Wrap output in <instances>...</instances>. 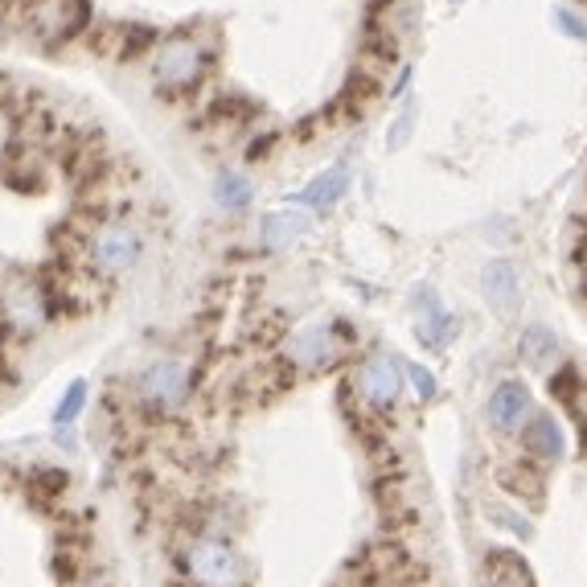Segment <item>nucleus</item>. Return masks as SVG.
Returning a JSON list of instances; mask_svg holds the SVG:
<instances>
[{"label": "nucleus", "mask_w": 587, "mask_h": 587, "mask_svg": "<svg viewBox=\"0 0 587 587\" xmlns=\"http://www.w3.org/2000/svg\"><path fill=\"white\" fill-rule=\"evenodd\" d=\"M201 75H206V49L189 33H173V37L160 42V49H156L153 58V78L160 91L186 95L198 87Z\"/></svg>", "instance_id": "obj_1"}, {"label": "nucleus", "mask_w": 587, "mask_h": 587, "mask_svg": "<svg viewBox=\"0 0 587 587\" xmlns=\"http://www.w3.org/2000/svg\"><path fill=\"white\" fill-rule=\"evenodd\" d=\"M186 572L198 587H247V558L222 539H201L189 546Z\"/></svg>", "instance_id": "obj_2"}, {"label": "nucleus", "mask_w": 587, "mask_h": 587, "mask_svg": "<svg viewBox=\"0 0 587 587\" xmlns=\"http://www.w3.org/2000/svg\"><path fill=\"white\" fill-rule=\"evenodd\" d=\"M350 345V333L337 321H309L288 337V362L304 370H325L333 366Z\"/></svg>", "instance_id": "obj_3"}, {"label": "nucleus", "mask_w": 587, "mask_h": 587, "mask_svg": "<svg viewBox=\"0 0 587 587\" xmlns=\"http://www.w3.org/2000/svg\"><path fill=\"white\" fill-rule=\"evenodd\" d=\"M354 383H357V399L366 402V407H374V411H390V407L399 402V395H402L407 370H402L399 357L374 354V357H366V362L357 366Z\"/></svg>", "instance_id": "obj_4"}, {"label": "nucleus", "mask_w": 587, "mask_h": 587, "mask_svg": "<svg viewBox=\"0 0 587 587\" xmlns=\"http://www.w3.org/2000/svg\"><path fill=\"white\" fill-rule=\"evenodd\" d=\"M189 395V370L181 362H173V357H160L153 362L148 370L136 378V399L148 407V411H173V407H181Z\"/></svg>", "instance_id": "obj_5"}, {"label": "nucleus", "mask_w": 587, "mask_h": 587, "mask_svg": "<svg viewBox=\"0 0 587 587\" xmlns=\"http://www.w3.org/2000/svg\"><path fill=\"white\" fill-rule=\"evenodd\" d=\"M485 416H489L494 435H522V428L534 419V395H530V387H525L522 378H506L489 395Z\"/></svg>", "instance_id": "obj_6"}, {"label": "nucleus", "mask_w": 587, "mask_h": 587, "mask_svg": "<svg viewBox=\"0 0 587 587\" xmlns=\"http://www.w3.org/2000/svg\"><path fill=\"white\" fill-rule=\"evenodd\" d=\"M518 448H522V461L534 464V468H546V464H558L567 456V432L555 416L546 411H534V419L522 428L518 435Z\"/></svg>", "instance_id": "obj_7"}, {"label": "nucleus", "mask_w": 587, "mask_h": 587, "mask_svg": "<svg viewBox=\"0 0 587 587\" xmlns=\"http://www.w3.org/2000/svg\"><path fill=\"white\" fill-rule=\"evenodd\" d=\"M411 309H416V337L428 350H448V341L456 337V317L440 304L435 288L419 284L416 296H411Z\"/></svg>", "instance_id": "obj_8"}, {"label": "nucleus", "mask_w": 587, "mask_h": 587, "mask_svg": "<svg viewBox=\"0 0 587 587\" xmlns=\"http://www.w3.org/2000/svg\"><path fill=\"white\" fill-rule=\"evenodd\" d=\"M140 251H144V239H140V231L128 226V222L103 226V231L91 239V255L99 272H124V267H132V263L140 259Z\"/></svg>", "instance_id": "obj_9"}, {"label": "nucleus", "mask_w": 587, "mask_h": 587, "mask_svg": "<svg viewBox=\"0 0 587 587\" xmlns=\"http://www.w3.org/2000/svg\"><path fill=\"white\" fill-rule=\"evenodd\" d=\"M30 21L42 37H66V33L82 30L87 4L82 0H37L30 9Z\"/></svg>", "instance_id": "obj_10"}, {"label": "nucleus", "mask_w": 587, "mask_h": 587, "mask_svg": "<svg viewBox=\"0 0 587 587\" xmlns=\"http://www.w3.org/2000/svg\"><path fill=\"white\" fill-rule=\"evenodd\" d=\"M312 218L304 210H276V214L263 218L259 226V243L263 251H288L292 243H300L309 234Z\"/></svg>", "instance_id": "obj_11"}, {"label": "nucleus", "mask_w": 587, "mask_h": 587, "mask_svg": "<svg viewBox=\"0 0 587 587\" xmlns=\"http://www.w3.org/2000/svg\"><path fill=\"white\" fill-rule=\"evenodd\" d=\"M485 587H539L534 572L518 551H489L485 558Z\"/></svg>", "instance_id": "obj_12"}, {"label": "nucleus", "mask_w": 587, "mask_h": 587, "mask_svg": "<svg viewBox=\"0 0 587 587\" xmlns=\"http://www.w3.org/2000/svg\"><path fill=\"white\" fill-rule=\"evenodd\" d=\"M480 288H485V300L494 309L510 312L518 304V272H513L510 259H489L485 272H480Z\"/></svg>", "instance_id": "obj_13"}, {"label": "nucleus", "mask_w": 587, "mask_h": 587, "mask_svg": "<svg viewBox=\"0 0 587 587\" xmlns=\"http://www.w3.org/2000/svg\"><path fill=\"white\" fill-rule=\"evenodd\" d=\"M4 317L16 329H37L46 321V296L37 288H13V292H4Z\"/></svg>", "instance_id": "obj_14"}, {"label": "nucleus", "mask_w": 587, "mask_h": 587, "mask_svg": "<svg viewBox=\"0 0 587 587\" xmlns=\"http://www.w3.org/2000/svg\"><path fill=\"white\" fill-rule=\"evenodd\" d=\"M341 193H350V173H345V165H333V169H325L300 193V201L312 206V210H333L341 201Z\"/></svg>", "instance_id": "obj_15"}, {"label": "nucleus", "mask_w": 587, "mask_h": 587, "mask_svg": "<svg viewBox=\"0 0 587 587\" xmlns=\"http://www.w3.org/2000/svg\"><path fill=\"white\" fill-rule=\"evenodd\" d=\"M518 354L525 357V366H551L558 357V337L551 329L530 325V329H522V337H518Z\"/></svg>", "instance_id": "obj_16"}, {"label": "nucleus", "mask_w": 587, "mask_h": 587, "mask_svg": "<svg viewBox=\"0 0 587 587\" xmlns=\"http://www.w3.org/2000/svg\"><path fill=\"white\" fill-rule=\"evenodd\" d=\"M251 181L243 177V173H234V169H226V173H218V181H214V201L222 206V210H247L251 206Z\"/></svg>", "instance_id": "obj_17"}, {"label": "nucleus", "mask_w": 587, "mask_h": 587, "mask_svg": "<svg viewBox=\"0 0 587 587\" xmlns=\"http://www.w3.org/2000/svg\"><path fill=\"white\" fill-rule=\"evenodd\" d=\"M82 407H87V383L78 378V383H70V387H66L63 402H58V411H54V428H58V432L75 428V419L82 416Z\"/></svg>", "instance_id": "obj_18"}, {"label": "nucleus", "mask_w": 587, "mask_h": 587, "mask_svg": "<svg viewBox=\"0 0 587 587\" xmlns=\"http://www.w3.org/2000/svg\"><path fill=\"white\" fill-rule=\"evenodd\" d=\"M579 390H584V383H579V370H575V366H558V374H551V395H555L558 402L575 407V402H579Z\"/></svg>", "instance_id": "obj_19"}, {"label": "nucleus", "mask_w": 587, "mask_h": 587, "mask_svg": "<svg viewBox=\"0 0 587 587\" xmlns=\"http://www.w3.org/2000/svg\"><path fill=\"white\" fill-rule=\"evenodd\" d=\"M402 370H407V383L416 387V399H423V402L435 399V390H440V383H435V374H432V370H423V366H416V362H407Z\"/></svg>", "instance_id": "obj_20"}, {"label": "nucleus", "mask_w": 587, "mask_h": 587, "mask_svg": "<svg viewBox=\"0 0 587 587\" xmlns=\"http://www.w3.org/2000/svg\"><path fill=\"white\" fill-rule=\"evenodd\" d=\"M555 21L563 25V30L572 33L575 42H587V21L579 13H572V9H555Z\"/></svg>", "instance_id": "obj_21"}, {"label": "nucleus", "mask_w": 587, "mask_h": 587, "mask_svg": "<svg viewBox=\"0 0 587 587\" xmlns=\"http://www.w3.org/2000/svg\"><path fill=\"white\" fill-rule=\"evenodd\" d=\"M411 124H416V115H411V111H407L402 120H395V132L387 136V148H390V153H399L402 144L411 140Z\"/></svg>", "instance_id": "obj_22"}]
</instances>
